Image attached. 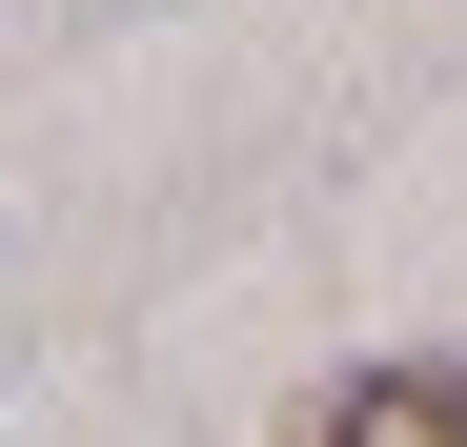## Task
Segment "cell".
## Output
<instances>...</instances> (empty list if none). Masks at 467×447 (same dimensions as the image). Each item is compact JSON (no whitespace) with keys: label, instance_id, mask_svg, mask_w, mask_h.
Masks as SVG:
<instances>
[{"label":"cell","instance_id":"obj_1","mask_svg":"<svg viewBox=\"0 0 467 447\" xmlns=\"http://www.w3.org/2000/svg\"><path fill=\"white\" fill-rule=\"evenodd\" d=\"M285 447H467V346H366Z\"/></svg>","mask_w":467,"mask_h":447}]
</instances>
